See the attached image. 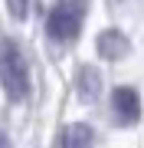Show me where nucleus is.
I'll use <instances>...</instances> for the list:
<instances>
[{"instance_id": "39448f33", "label": "nucleus", "mask_w": 144, "mask_h": 148, "mask_svg": "<svg viewBox=\"0 0 144 148\" xmlns=\"http://www.w3.org/2000/svg\"><path fill=\"white\" fill-rule=\"evenodd\" d=\"M98 53L105 56V59H118V56L128 53V40H124L118 30H105L98 36Z\"/></svg>"}, {"instance_id": "f03ea898", "label": "nucleus", "mask_w": 144, "mask_h": 148, "mask_svg": "<svg viewBox=\"0 0 144 148\" xmlns=\"http://www.w3.org/2000/svg\"><path fill=\"white\" fill-rule=\"evenodd\" d=\"M85 10H89V0H59L46 16V33L59 43L75 40L82 30V20H85Z\"/></svg>"}, {"instance_id": "0eeeda50", "label": "nucleus", "mask_w": 144, "mask_h": 148, "mask_svg": "<svg viewBox=\"0 0 144 148\" xmlns=\"http://www.w3.org/2000/svg\"><path fill=\"white\" fill-rule=\"evenodd\" d=\"M7 10H10V16H16V20H23L30 10V0H7Z\"/></svg>"}, {"instance_id": "20e7f679", "label": "nucleus", "mask_w": 144, "mask_h": 148, "mask_svg": "<svg viewBox=\"0 0 144 148\" xmlns=\"http://www.w3.org/2000/svg\"><path fill=\"white\" fill-rule=\"evenodd\" d=\"M95 145V132L85 125V122H72V125H66L62 132L56 135L53 148H92Z\"/></svg>"}, {"instance_id": "6e6552de", "label": "nucleus", "mask_w": 144, "mask_h": 148, "mask_svg": "<svg viewBox=\"0 0 144 148\" xmlns=\"http://www.w3.org/2000/svg\"><path fill=\"white\" fill-rule=\"evenodd\" d=\"M0 148H13V145H10V138H7L3 132H0Z\"/></svg>"}, {"instance_id": "7ed1b4c3", "label": "nucleus", "mask_w": 144, "mask_h": 148, "mask_svg": "<svg viewBox=\"0 0 144 148\" xmlns=\"http://www.w3.org/2000/svg\"><path fill=\"white\" fill-rule=\"evenodd\" d=\"M112 109H115V119L121 125H134L141 119V99L131 86H118L112 92Z\"/></svg>"}, {"instance_id": "423d86ee", "label": "nucleus", "mask_w": 144, "mask_h": 148, "mask_svg": "<svg viewBox=\"0 0 144 148\" xmlns=\"http://www.w3.org/2000/svg\"><path fill=\"white\" fill-rule=\"evenodd\" d=\"M79 82H82V99H95V92H98V86H101V79H98L95 69H82Z\"/></svg>"}, {"instance_id": "f257e3e1", "label": "nucleus", "mask_w": 144, "mask_h": 148, "mask_svg": "<svg viewBox=\"0 0 144 148\" xmlns=\"http://www.w3.org/2000/svg\"><path fill=\"white\" fill-rule=\"evenodd\" d=\"M0 86L10 102H23L30 95V69L13 40H0Z\"/></svg>"}]
</instances>
